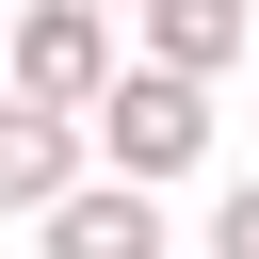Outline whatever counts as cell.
Here are the masks:
<instances>
[{
    "label": "cell",
    "instance_id": "2",
    "mask_svg": "<svg viewBox=\"0 0 259 259\" xmlns=\"http://www.w3.org/2000/svg\"><path fill=\"white\" fill-rule=\"evenodd\" d=\"M113 49H130V16H113V0H16V32H0V81L81 113V97L113 81Z\"/></svg>",
    "mask_w": 259,
    "mask_h": 259
},
{
    "label": "cell",
    "instance_id": "7",
    "mask_svg": "<svg viewBox=\"0 0 259 259\" xmlns=\"http://www.w3.org/2000/svg\"><path fill=\"white\" fill-rule=\"evenodd\" d=\"M113 16H130V0H113Z\"/></svg>",
    "mask_w": 259,
    "mask_h": 259
},
{
    "label": "cell",
    "instance_id": "6",
    "mask_svg": "<svg viewBox=\"0 0 259 259\" xmlns=\"http://www.w3.org/2000/svg\"><path fill=\"white\" fill-rule=\"evenodd\" d=\"M210 243H227V259H259V178H227V194H210Z\"/></svg>",
    "mask_w": 259,
    "mask_h": 259
},
{
    "label": "cell",
    "instance_id": "4",
    "mask_svg": "<svg viewBox=\"0 0 259 259\" xmlns=\"http://www.w3.org/2000/svg\"><path fill=\"white\" fill-rule=\"evenodd\" d=\"M65 178H81V113H65V97H16V81H0V227H32V210H49Z\"/></svg>",
    "mask_w": 259,
    "mask_h": 259
},
{
    "label": "cell",
    "instance_id": "1",
    "mask_svg": "<svg viewBox=\"0 0 259 259\" xmlns=\"http://www.w3.org/2000/svg\"><path fill=\"white\" fill-rule=\"evenodd\" d=\"M81 162H113V178H194L210 162V81L194 65H146V49H113V81L81 97Z\"/></svg>",
    "mask_w": 259,
    "mask_h": 259
},
{
    "label": "cell",
    "instance_id": "3",
    "mask_svg": "<svg viewBox=\"0 0 259 259\" xmlns=\"http://www.w3.org/2000/svg\"><path fill=\"white\" fill-rule=\"evenodd\" d=\"M32 227H49V259H162V178H113V162H97V178H65Z\"/></svg>",
    "mask_w": 259,
    "mask_h": 259
},
{
    "label": "cell",
    "instance_id": "5",
    "mask_svg": "<svg viewBox=\"0 0 259 259\" xmlns=\"http://www.w3.org/2000/svg\"><path fill=\"white\" fill-rule=\"evenodd\" d=\"M130 49H146V65H194V81H227V65L259 49V0H130Z\"/></svg>",
    "mask_w": 259,
    "mask_h": 259
}]
</instances>
